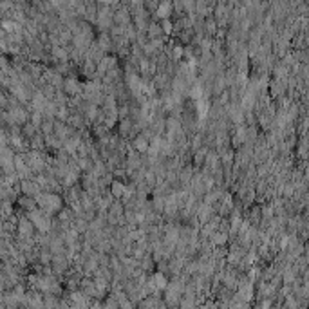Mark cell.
Here are the masks:
<instances>
[{"label": "cell", "mask_w": 309, "mask_h": 309, "mask_svg": "<svg viewBox=\"0 0 309 309\" xmlns=\"http://www.w3.org/2000/svg\"><path fill=\"white\" fill-rule=\"evenodd\" d=\"M136 148H138L139 152H147V148H148V139L145 138V136H139L136 139Z\"/></svg>", "instance_id": "1"}, {"label": "cell", "mask_w": 309, "mask_h": 309, "mask_svg": "<svg viewBox=\"0 0 309 309\" xmlns=\"http://www.w3.org/2000/svg\"><path fill=\"white\" fill-rule=\"evenodd\" d=\"M123 192H125V186L121 185V183H114V185H112V195H114V197H121Z\"/></svg>", "instance_id": "2"}, {"label": "cell", "mask_w": 309, "mask_h": 309, "mask_svg": "<svg viewBox=\"0 0 309 309\" xmlns=\"http://www.w3.org/2000/svg\"><path fill=\"white\" fill-rule=\"evenodd\" d=\"M168 11H170V6L166 4V6H161V9H159V13H165L163 16H168Z\"/></svg>", "instance_id": "3"}, {"label": "cell", "mask_w": 309, "mask_h": 309, "mask_svg": "<svg viewBox=\"0 0 309 309\" xmlns=\"http://www.w3.org/2000/svg\"><path fill=\"white\" fill-rule=\"evenodd\" d=\"M163 31L165 33H170L172 31V25H170V22L166 20V22H163Z\"/></svg>", "instance_id": "4"}]
</instances>
